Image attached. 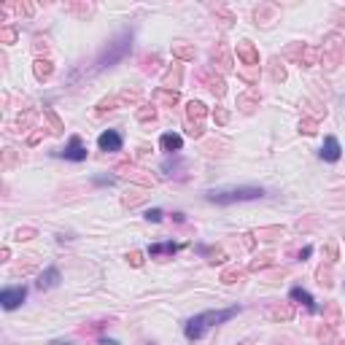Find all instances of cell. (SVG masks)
<instances>
[{
	"label": "cell",
	"instance_id": "cb8c5ba5",
	"mask_svg": "<svg viewBox=\"0 0 345 345\" xmlns=\"http://www.w3.org/2000/svg\"><path fill=\"white\" fill-rule=\"evenodd\" d=\"M291 299H294V302H302L305 308L313 310V313L318 310V308H316V302H313V297H310V294L305 291V289H291Z\"/></svg>",
	"mask_w": 345,
	"mask_h": 345
},
{
	"label": "cell",
	"instance_id": "816d5d0a",
	"mask_svg": "<svg viewBox=\"0 0 345 345\" xmlns=\"http://www.w3.org/2000/svg\"><path fill=\"white\" fill-rule=\"evenodd\" d=\"M52 345H68V343H52Z\"/></svg>",
	"mask_w": 345,
	"mask_h": 345
},
{
	"label": "cell",
	"instance_id": "ba28073f",
	"mask_svg": "<svg viewBox=\"0 0 345 345\" xmlns=\"http://www.w3.org/2000/svg\"><path fill=\"white\" fill-rule=\"evenodd\" d=\"M24 297H27L24 286H17V289H3V291H0V302H3V308H6V310L19 308V305L24 302Z\"/></svg>",
	"mask_w": 345,
	"mask_h": 345
},
{
	"label": "cell",
	"instance_id": "d6a6232c",
	"mask_svg": "<svg viewBox=\"0 0 345 345\" xmlns=\"http://www.w3.org/2000/svg\"><path fill=\"white\" fill-rule=\"evenodd\" d=\"M240 278H243V272H240L237 267H232V270H224V272H221V281H224V283H237Z\"/></svg>",
	"mask_w": 345,
	"mask_h": 345
},
{
	"label": "cell",
	"instance_id": "c3c4849f",
	"mask_svg": "<svg viewBox=\"0 0 345 345\" xmlns=\"http://www.w3.org/2000/svg\"><path fill=\"white\" fill-rule=\"evenodd\" d=\"M36 52H43V54H46L49 46H46V43H41V41H36Z\"/></svg>",
	"mask_w": 345,
	"mask_h": 345
},
{
	"label": "cell",
	"instance_id": "f35d334b",
	"mask_svg": "<svg viewBox=\"0 0 345 345\" xmlns=\"http://www.w3.org/2000/svg\"><path fill=\"white\" fill-rule=\"evenodd\" d=\"M33 119H36V113H33V111H27L24 116H19V119H17V124H14V127H17V129H22V127H27V124L33 122Z\"/></svg>",
	"mask_w": 345,
	"mask_h": 345
},
{
	"label": "cell",
	"instance_id": "e0dca14e",
	"mask_svg": "<svg viewBox=\"0 0 345 345\" xmlns=\"http://www.w3.org/2000/svg\"><path fill=\"white\" fill-rule=\"evenodd\" d=\"M116 173H119V176H132L135 178V181H141V183H146V186H148V183H154V178H148V176H141V173H143V170H138V167H132V164H119V167H116Z\"/></svg>",
	"mask_w": 345,
	"mask_h": 345
},
{
	"label": "cell",
	"instance_id": "9c48e42d",
	"mask_svg": "<svg viewBox=\"0 0 345 345\" xmlns=\"http://www.w3.org/2000/svg\"><path fill=\"white\" fill-rule=\"evenodd\" d=\"M254 19H256V24H270L278 19V6L275 3H259L256 8H254Z\"/></svg>",
	"mask_w": 345,
	"mask_h": 345
},
{
	"label": "cell",
	"instance_id": "f6af8a7d",
	"mask_svg": "<svg viewBox=\"0 0 345 345\" xmlns=\"http://www.w3.org/2000/svg\"><path fill=\"white\" fill-rule=\"evenodd\" d=\"M205 254L211 256V262H213V264H216V262H224V254L218 251V248H216V251H213V248H211V251H205Z\"/></svg>",
	"mask_w": 345,
	"mask_h": 345
},
{
	"label": "cell",
	"instance_id": "74e56055",
	"mask_svg": "<svg viewBox=\"0 0 345 345\" xmlns=\"http://www.w3.org/2000/svg\"><path fill=\"white\" fill-rule=\"evenodd\" d=\"M157 65H159V57H157V54H154V57H146V59H143V71L151 73V71H157Z\"/></svg>",
	"mask_w": 345,
	"mask_h": 345
},
{
	"label": "cell",
	"instance_id": "7c38bea8",
	"mask_svg": "<svg viewBox=\"0 0 345 345\" xmlns=\"http://www.w3.org/2000/svg\"><path fill=\"white\" fill-rule=\"evenodd\" d=\"M340 157H343L340 141H337V138H327V141H324V148H321V159H327V162H337Z\"/></svg>",
	"mask_w": 345,
	"mask_h": 345
},
{
	"label": "cell",
	"instance_id": "9a60e30c",
	"mask_svg": "<svg viewBox=\"0 0 345 345\" xmlns=\"http://www.w3.org/2000/svg\"><path fill=\"white\" fill-rule=\"evenodd\" d=\"M159 143H162V148H164L167 154H176V151H181L183 138H181L178 132H164V135H162V141H159Z\"/></svg>",
	"mask_w": 345,
	"mask_h": 345
},
{
	"label": "cell",
	"instance_id": "ac0fdd59",
	"mask_svg": "<svg viewBox=\"0 0 345 345\" xmlns=\"http://www.w3.org/2000/svg\"><path fill=\"white\" fill-rule=\"evenodd\" d=\"M59 283V270L57 267H49L46 272L38 275V289H52Z\"/></svg>",
	"mask_w": 345,
	"mask_h": 345
},
{
	"label": "cell",
	"instance_id": "ee69618b",
	"mask_svg": "<svg viewBox=\"0 0 345 345\" xmlns=\"http://www.w3.org/2000/svg\"><path fill=\"white\" fill-rule=\"evenodd\" d=\"M213 119H216L218 124H227V122H229V113H227V111H221V108H218V111H213Z\"/></svg>",
	"mask_w": 345,
	"mask_h": 345
},
{
	"label": "cell",
	"instance_id": "60d3db41",
	"mask_svg": "<svg viewBox=\"0 0 345 345\" xmlns=\"http://www.w3.org/2000/svg\"><path fill=\"white\" fill-rule=\"evenodd\" d=\"M127 259H129V264H132V267H141V264H143V254H141V251L127 254Z\"/></svg>",
	"mask_w": 345,
	"mask_h": 345
},
{
	"label": "cell",
	"instance_id": "f546056e",
	"mask_svg": "<svg viewBox=\"0 0 345 345\" xmlns=\"http://www.w3.org/2000/svg\"><path fill=\"white\" fill-rule=\"evenodd\" d=\"M65 11H68V14H76V17H89L94 8L89 6V3H81V6H65Z\"/></svg>",
	"mask_w": 345,
	"mask_h": 345
},
{
	"label": "cell",
	"instance_id": "603a6c76",
	"mask_svg": "<svg viewBox=\"0 0 345 345\" xmlns=\"http://www.w3.org/2000/svg\"><path fill=\"white\" fill-rule=\"evenodd\" d=\"M146 197H148V189H132V192H127L122 197V202L127 205V208H135V205H141Z\"/></svg>",
	"mask_w": 345,
	"mask_h": 345
},
{
	"label": "cell",
	"instance_id": "d4e9b609",
	"mask_svg": "<svg viewBox=\"0 0 345 345\" xmlns=\"http://www.w3.org/2000/svg\"><path fill=\"white\" fill-rule=\"evenodd\" d=\"M178 251V246L170 240V243H154L151 248H148V254L151 256H167V254H176Z\"/></svg>",
	"mask_w": 345,
	"mask_h": 345
},
{
	"label": "cell",
	"instance_id": "52a82bcc",
	"mask_svg": "<svg viewBox=\"0 0 345 345\" xmlns=\"http://www.w3.org/2000/svg\"><path fill=\"white\" fill-rule=\"evenodd\" d=\"M122 135L116 132V129H106V132L97 138V146H100V151H108V154H116V151H122Z\"/></svg>",
	"mask_w": 345,
	"mask_h": 345
},
{
	"label": "cell",
	"instance_id": "f907efd6",
	"mask_svg": "<svg viewBox=\"0 0 345 345\" xmlns=\"http://www.w3.org/2000/svg\"><path fill=\"white\" fill-rule=\"evenodd\" d=\"M103 345H119L116 340H103Z\"/></svg>",
	"mask_w": 345,
	"mask_h": 345
},
{
	"label": "cell",
	"instance_id": "4316f807",
	"mask_svg": "<svg viewBox=\"0 0 345 345\" xmlns=\"http://www.w3.org/2000/svg\"><path fill=\"white\" fill-rule=\"evenodd\" d=\"M270 73H272V81H286V71L278 57H272V62H270Z\"/></svg>",
	"mask_w": 345,
	"mask_h": 345
},
{
	"label": "cell",
	"instance_id": "1f68e13d",
	"mask_svg": "<svg viewBox=\"0 0 345 345\" xmlns=\"http://www.w3.org/2000/svg\"><path fill=\"white\" fill-rule=\"evenodd\" d=\"M316 129H318V122H316V119H302V122H299V132L316 135Z\"/></svg>",
	"mask_w": 345,
	"mask_h": 345
},
{
	"label": "cell",
	"instance_id": "e575fe53",
	"mask_svg": "<svg viewBox=\"0 0 345 345\" xmlns=\"http://www.w3.org/2000/svg\"><path fill=\"white\" fill-rule=\"evenodd\" d=\"M0 41H3V43H14V41H17V30H14V27H0Z\"/></svg>",
	"mask_w": 345,
	"mask_h": 345
},
{
	"label": "cell",
	"instance_id": "ffe728a7",
	"mask_svg": "<svg viewBox=\"0 0 345 345\" xmlns=\"http://www.w3.org/2000/svg\"><path fill=\"white\" fill-rule=\"evenodd\" d=\"M33 71H36V78H38V81H46V78H52L54 65L49 62V59H41V57H38L36 65H33Z\"/></svg>",
	"mask_w": 345,
	"mask_h": 345
},
{
	"label": "cell",
	"instance_id": "6da1fadb",
	"mask_svg": "<svg viewBox=\"0 0 345 345\" xmlns=\"http://www.w3.org/2000/svg\"><path fill=\"white\" fill-rule=\"evenodd\" d=\"M232 316H237V308H227V310H208V313H200V316L189 318L186 324V337L189 340H200L211 327H218V324L229 321Z\"/></svg>",
	"mask_w": 345,
	"mask_h": 345
},
{
	"label": "cell",
	"instance_id": "5bb4252c",
	"mask_svg": "<svg viewBox=\"0 0 345 345\" xmlns=\"http://www.w3.org/2000/svg\"><path fill=\"white\" fill-rule=\"evenodd\" d=\"M181 78H183V65H173L167 73H164V89H173L176 92L178 87H181Z\"/></svg>",
	"mask_w": 345,
	"mask_h": 345
},
{
	"label": "cell",
	"instance_id": "4fadbf2b",
	"mask_svg": "<svg viewBox=\"0 0 345 345\" xmlns=\"http://www.w3.org/2000/svg\"><path fill=\"white\" fill-rule=\"evenodd\" d=\"M211 59L221 68V71H232V59H229V54H227V46L224 43H216L213 46V52H211Z\"/></svg>",
	"mask_w": 345,
	"mask_h": 345
},
{
	"label": "cell",
	"instance_id": "30bf717a",
	"mask_svg": "<svg viewBox=\"0 0 345 345\" xmlns=\"http://www.w3.org/2000/svg\"><path fill=\"white\" fill-rule=\"evenodd\" d=\"M237 57L243 59L246 65H251V68H256V65H259V52H256V46H254L251 41H240L237 43Z\"/></svg>",
	"mask_w": 345,
	"mask_h": 345
},
{
	"label": "cell",
	"instance_id": "681fc988",
	"mask_svg": "<svg viewBox=\"0 0 345 345\" xmlns=\"http://www.w3.org/2000/svg\"><path fill=\"white\" fill-rule=\"evenodd\" d=\"M310 254H313V248H310V246H308V248H302V251H299V259H305V256H310Z\"/></svg>",
	"mask_w": 345,
	"mask_h": 345
},
{
	"label": "cell",
	"instance_id": "8992f818",
	"mask_svg": "<svg viewBox=\"0 0 345 345\" xmlns=\"http://www.w3.org/2000/svg\"><path fill=\"white\" fill-rule=\"evenodd\" d=\"M286 57L299 62V65H305V68H310V65H316L318 52L313 46H308V43H291V46L286 49Z\"/></svg>",
	"mask_w": 345,
	"mask_h": 345
},
{
	"label": "cell",
	"instance_id": "bcb514c9",
	"mask_svg": "<svg viewBox=\"0 0 345 345\" xmlns=\"http://www.w3.org/2000/svg\"><path fill=\"white\" fill-rule=\"evenodd\" d=\"M33 235H36V229H19V232H17V240H30Z\"/></svg>",
	"mask_w": 345,
	"mask_h": 345
},
{
	"label": "cell",
	"instance_id": "484cf974",
	"mask_svg": "<svg viewBox=\"0 0 345 345\" xmlns=\"http://www.w3.org/2000/svg\"><path fill=\"white\" fill-rule=\"evenodd\" d=\"M173 57H178V59H194V46H189V43H176V46H173Z\"/></svg>",
	"mask_w": 345,
	"mask_h": 345
},
{
	"label": "cell",
	"instance_id": "d6986e66",
	"mask_svg": "<svg viewBox=\"0 0 345 345\" xmlns=\"http://www.w3.org/2000/svg\"><path fill=\"white\" fill-rule=\"evenodd\" d=\"M267 313H270V318H275V321H291L294 308H291V305H272Z\"/></svg>",
	"mask_w": 345,
	"mask_h": 345
},
{
	"label": "cell",
	"instance_id": "7dc6e473",
	"mask_svg": "<svg viewBox=\"0 0 345 345\" xmlns=\"http://www.w3.org/2000/svg\"><path fill=\"white\" fill-rule=\"evenodd\" d=\"M38 141H41V132H33V135H30V146H36Z\"/></svg>",
	"mask_w": 345,
	"mask_h": 345
},
{
	"label": "cell",
	"instance_id": "277c9868",
	"mask_svg": "<svg viewBox=\"0 0 345 345\" xmlns=\"http://www.w3.org/2000/svg\"><path fill=\"white\" fill-rule=\"evenodd\" d=\"M324 62H327V68H337L340 62L345 59V43L340 36H329L327 43H324V52H321Z\"/></svg>",
	"mask_w": 345,
	"mask_h": 345
},
{
	"label": "cell",
	"instance_id": "2e32d148",
	"mask_svg": "<svg viewBox=\"0 0 345 345\" xmlns=\"http://www.w3.org/2000/svg\"><path fill=\"white\" fill-rule=\"evenodd\" d=\"M154 103H159V106H167V108H173L178 103V92H173V89H157L154 92Z\"/></svg>",
	"mask_w": 345,
	"mask_h": 345
},
{
	"label": "cell",
	"instance_id": "5b68a950",
	"mask_svg": "<svg viewBox=\"0 0 345 345\" xmlns=\"http://www.w3.org/2000/svg\"><path fill=\"white\" fill-rule=\"evenodd\" d=\"M197 81L202 84L208 92L216 94V97H224V92H227V81H224V76H218L213 68H202V71H197Z\"/></svg>",
	"mask_w": 345,
	"mask_h": 345
},
{
	"label": "cell",
	"instance_id": "ab89813d",
	"mask_svg": "<svg viewBox=\"0 0 345 345\" xmlns=\"http://www.w3.org/2000/svg\"><path fill=\"white\" fill-rule=\"evenodd\" d=\"M318 283H321V286H332V272H329V270H318Z\"/></svg>",
	"mask_w": 345,
	"mask_h": 345
},
{
	"label": "cell",
	"instance_id": "836d02e7",
	"mask_svg": "<svg viewBox=\"0 0 345 345\" xmlns=\"http://www.w3.org/2000/svg\"><path fill=\"white\" fill-rule=\"evenodd\" d=\"M213 14H216V17L221 19L224 24H232V22H235L232 11H227V8H224V6H213Z\"/></svg>",
	"mask_w": 345,
	"mask_h": 345
},
{
	"label": "cell",
	"instance_id": "f1b7e54d",
	"mask_svg": "<svg viewBox=\"0 0 345 345\" xmlns=\"http://www.w3.org/2000/svg\"><path fill=\"white\" fill-rule=\"evenodd\" d=\"M256 237L262 240H272V237H283V227H267V229H259Z\"/></svg>",
	"mask_w": 345,
	"mask_h": 345
},
{
	"label": "cell",
	"instance_id": "7402d4cb",
	"mask_svg": "<svg viewBox=\"0 0 345 345\" xmlns=\"http://www.w3.org/2000/svg\"><path fill=\"white\" fill-rule=\"evenodd\" d=\"M237 108H240V111H243V113H251L254 108H259V97H256V94H254V92H246V94H240V97H237Z\"/></svg>",
	"mask_w": 345,
	"mask_h": 345
},
{
	"label": "cell",
	"instance_id": "8fae6325",
	"mask_svg": "<svg viewBox=\"0 0 345 345\" xmlns=\"http://www.w3.org/2000/svg\"><path fill=\"white\" fill-rule=\"evenodd\" d=\"M65 159H73V162H81V159H87V148L81 146V138L78 135H73L71 143H68V148L62 151Z\"/></svg>",
	"mask_w": 345,
	"mask_h": 345
},
{
	"label": "cell",
	"instance_id": "44dd1931",
	"mask_svg": "<svg viewBox=\"0 0 345 345\" xmlns=\"http://www.w3.org/2000/svg\"><path fill=\"white\" fill-rule=\"evenodd\" d=\"M205 113H208V108H205L200 100H192V103L186 106V116H189V122H197V124H200V122L205 119Z\"/></svg>",
	"mask_w": 345,
	"mask_h": 345
},
{
	"label": "cell",
	"instance_id": "b9f144b4",
	"mask_svg": "<svg viewBox=\"0 0 345 345\" xmlns=\"http://www.w3.org/2000/svg\"><path fill=\"white\" fill-rule=\"evenodd\" d=\"M186 132L192 135V138H202V127H200V124H192V122H189V124H186Z\"/></svg>",
	"mask_w": 345,
	"mask_h": 345
},
{
	"label": "cell",
	"instance_id": "7bdbcfd3",
	"mask_svg": "<svg viewBox=\"0 0 345 345\" xmlns=\"http://www.w3.org/2000/svg\"><path fill=\"white\" fill-rule=\"evenodd\" d=\"M162 216H164V213L159 211V208H154V211H148V213H146V218H148V221H154V224L162 221Z\"/></svg>",
	"mask_w": 345,
	"mask_h": 345
},
{
	"label": "cell",
	"instance_id": "3957f363",
	"mask_svg": "<svg viewBox=\"0 0 345 345\" xmlns=\"http://www.w3.org/2000/svg\"><path fill=\"white\" fill-rule=\"evenodd\" d=\"M264 192L259 186H240V189H224V192H208V200L216 205H232V202H246V200H259Z\"/></svg>",
	"mask_w": 345,
	"mask_h": 345
},
{
	"label": "cell",
	"instance_id": "8d00e7d4",
	"mask_svg": "<svg viewBox=\"0 0 345 345\" xmlns=\"http://www.w3.org/2000/svg\"><path fill=\"white\" fill-rule=\"evenodd\" d=\"M138 119H141V122H148V119H151V122H154V119H157V111H154V108H141V111H138Z\"/></svg>",
	"mask_w": 345,
	"mask_h": 345
},
{
	"label": "cell",
	"instance_id": "83f0119b",
	"mask_svg": "<svg viewBox=\"0 0 345 345\" xmlns=\"http://www.w3.org/2000/svg\"><path fill=\"white\" fill-rule=\"evenodd\" d=\"M324 316L329 318V327H337V324H340V308H337V302H329L327 310H324Z\"/></svg>",
	"mask_w": 345,
	"mask_h": 345
},
{
	"label": "cell",
	"instance_id": "7a4b0ae2",
	"mask_svg": "<svg viewBox=\"0 0 345 345\" xmlns=\"http://www.w3.org/2000/svg\"><path fill=\"white\" fill-rule=\"evenodd\" d=\"M129 46H132V33L124 30V33H119V36L108 43L106 52L97 57V71H106V68L116 65L119 59H124V57H127V52H129Z\"/></svg>",
	"mask_w": 345,
	"mask_h": 345
},
{
	"label": "cell",
	"instance_id": "d590c367",
	"mask_svg": "<svg viewBox=\"0 0 345 345\" xmlns=\"http://www.w3.org/2000/svg\"><path fill=\"white\" fill-rule=\"evenodd\" d=\"M275 259H272V254H264V256H259L256 262H251V270H262V267H267V264H272Z\"/></svg>",
	"mask_w": 345,
	"mask_h": 345
},
{
	"label": "cell",
	"instance_id": "4dcf8cb0",
	"mask_svg": "<svg viewBox=\"0 0 345 345\" xmlns=\"http://www.w3.org/2000/svg\"><path fill=\"white\" fill-rule=\"evenodd\" d=\"M43 116H46L49 124H52V132H62V122H59V116L52 111V108H46V111H43Z\"/></svg>",
	"mask_w": 345,
	"mask_h": 345
}]
</instances>
